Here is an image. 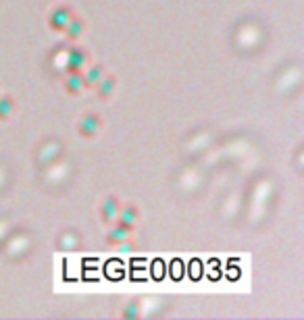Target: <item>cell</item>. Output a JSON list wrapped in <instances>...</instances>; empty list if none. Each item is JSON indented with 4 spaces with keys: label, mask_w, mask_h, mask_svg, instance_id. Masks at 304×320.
<instances>
[{
    "label": "cell",
    "mask_w": 304,
    "mask_h": 320,
    "mask_svg": "<svg viewBox=\"0 0 304 320\" xmlns=\"http://www.w3.org/2000/svg\"><path fill=\"white\" fill-rule=\"evenodd\" d=\"M88 63V52L84 48H73L67 55V63H65V71L67 73H78L86 67Z\"/></svg>",
    "instance_id": "obj_1"
},
{
    "label": "cell",
    "mask_w": 304,
    "mask_h": 320,
    "mask_svg": "<svg viewBox=\"0 0 304 320\" xmlns=\"http://www.w3.org/2000/svg\"><path fill=\"white\" fill-rule=\"evenodd\" d=\"M71 17H73V11L69 7H65V5L53 9V13H50V28L63 32L67 28V23L71 21Z\"/></svg>",
    "instance_id": "obj_2"
},
{
    "label": "cell",
    "mask_w": 304,
    "mask_h": 320,
    "mask_svg": "<svg viewBox=\"0 0 304 320\" xmlns=\"http://www.w3.org/2000/svg\"><path fill=\"white\" fill-rule=\"evenodd\" d=\"M119 208H121V204H119V200L115 196L105 200V204H103V219H105V223H113L117 219Z\"/></svg>",
    "instance_id": "obj_3"
},
{
    "label": "cell",
    "mask_w": 304,
    "mask_h": 320,
    "mask_svg": "<svg viewBox=\"0 0 304 320\" xmlns=\"http://www.w3.org/2000/svg\"><path fill=\"white\" fill-rule=\"evenodd\" d=\"M117 219H119V223H123L125 227H130V229H132V227L136 225V221H138V208H136V206H132V204L119 208Z\"/></svg>",
    "instance_id": "obj_4"
},
{
    "label": "cell",
    "mask_w": 304,
    "mask_h": 320,
    "mask_svg": "<svg viewBox=\"0 0 304 320\" xmlns=\"http://www.w3.org/2000/svg\"><path fill=\"white\" fill-rule=\"evenodd\" d=\"M98 127H100V119L96 115H86L82 119V123H80V133H82V136H86V138H92L94 133L98 131Z\"/></svg>",
    "instance_id": "obj_5"
},
{
    "label": "cell",
    "mask_w": 304,
    "mask_h": 320,
    "mask_svg": "<svg viewBox=\"0 0 304 320\" xmlns=\"http://www.w3.org/2000/svg\"><path fill=\"white\" fill-rule=\"evenodd\" d=\"M130 227H125L123 223H115L113 225V229L109 231V242L111 244H121V242H125V239H128V235H130Z\"/></svg>",
    "instance_id": "obj_6"
},
{
    "label": "cell",
    "mask_w": 304,
    "mask_h": 320,
    "mask_svg": "<svg viewBox=\"0 0 304 320\" xmlns=\"http://www.w3.org/2000/svg\"><path fill=\"white\" fill-rule=\"evenodd\" d=\"M84 30H86V23H84V19H80V17H71V21L67 23V28L63 30V32H67V36L71 38V40H75V38H80L82 34H84Z\"/></svg>",
    "instance_id": "obj_7"
},
{
    "label": "cell",
    "mask_w": 304,
    "mask_h": 320,
    "mask_svg": "<svg viewBox=\"0 0 304 320\" xmlns=\"http://www.w3.org/2000/svg\"><path fill=\"white\" fill-rule=\"evenodd\" d=\"M65 88L71 92V94H78L82 88H84V77L82 73H67V79H65Z\"/></svg>",
    "instance_id": "obj_8"
},
{
    "label": "cell",
    "mask_w": 304,
    "mask_h": 320,
    "mask_svg": "<svg viewBox=\"0 0 304 320\" xmlns=\"http://www.w3.org/2000/svg\"><path fill=\"white\" fill-rule=\"evenodd\" d=\"M105 75V69L100 67V65H94V67H90L82 77H84V86H96L98 82H100V77Z\"/></svg>",
    "instance_id": "obj_9"
},
{
    "label": "cell",
    "mask_w": 304,
    "mask_h": 320,
    "mask_svg": "<svg viewBox=\"0 0 304 320\" xmlns=\"http://www.w3.org/2000/svg\"><path fill=\"white\" fill-rule=\"evenodd\" d=\"M96 88H98V94L103 96V98H105V96H109V94L115 90V77L105 73L103 77H100V82L96 84Z\"/></svg>",
    "instance_id": "obj_10"
},
{
    "label": "cell",
    "mask_w": 304,
    "mask_h": 320,
    "mask_svg": "<svg viewBox=\"0 0 304 320\" xmlns=\"http://www.w3.org/2000/svg\"><path fill=\"white\" fill-rule=\"evenodd\" d=\"M13 113V100L9 96L0 98V119H7Z\"/></svg>",
    "instance_id": "obj_11"
}]
</instances>
